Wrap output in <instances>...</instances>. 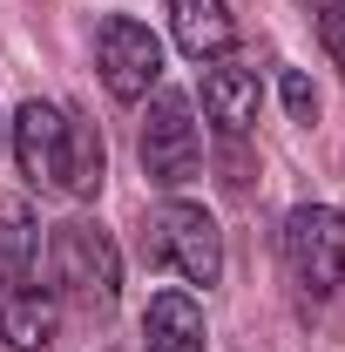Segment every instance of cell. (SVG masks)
<instances>
[{
	"label": "cell",
	"instance_id": "cell-5",
	"mask_svg": "<svg viewBox=\"0 0 345 352\" xmlns=\"http://www.w3.org/2000/svg\"><path fill=\"white\" fill-rule=\"evenodd\" d=\"M95 68H102V88L115 102H142L163 82V41L142 21H129V14H109L95 28Z\"/></svg>",
	"mask_w": 345,
	"mask_h": 352
},
{
	"label": "cell",
	"instance_id": "cell-1",
	"mask_svg": "<svg viewBox=\"0 0 345 352\" xmlns=\"http://www.w3.org/2000/svg\"><path fill=\"white\" fill-rule=\"evenodd\" d=\"M142 258L210 292L216 278H223V230H216V217L203 210V204H183V197H170L156 217L142 223Z\"/></svg>",
	"mask_w": 345,
	"mask_h": 352
},
{
	"label": "cell",
	"instance_id": "cell-4",
	"mask_svg": "<svg viewBox=\"0 0 345 352\" xmlns=\"http://www.w3.org/2000/svg\"><path fill=\"white\" fill-rule=\"evenodd\" d=\"M285 271L304 298H332L345 285V217L332 204H298L285 217Z\"/></svg>",
	"mask_w": 345,
	"mask_h": 352
},
{
	"label": "cell",
	"instance_id": "cell-12",
	"mask_svg": "<svg viewBox=\"0 0 345 352\" xmlns=\"http://www.w3.org/2000/svg\"><path fill=\"white\" fill-rule=\"evenodd\" d=\"M102 176H109V149H102L95 122L68 116V183H61V190H68V197H95Z\"/></svg>",
	"mask_w": 345,
	"mask_h": 352
},
{
	"label": "cell",
	"instance_id": "cell-3",
	"mask_svg": "<svg viewBox=\"0 0 345 352\" xmlns=\"http://www.w3.org/2000/svg\"><path fill=\"white\" fill-rule=\"evenodd\" d=\"M135 149H142V176H149L156 190H183V183H197V170H203V129H197V116H190V95L156 88Z\"/></svg>",
	"mask_w": 345,
	"mask_h": 352
},
{
	"label": "cell",
	"instance_id": "cell-2",
	"mask_svg": "<svg viewBox=\"0 0 345 352\" xmlns=\"http://www.w3.org/2000/svg\"><path fill=\"white\" fill-rule=\"evenodd\" d=\"M47 264H54V285L88 311H109L122 292V258H115V237L88 217H68L47 230Z\"/></svg>",
	"mask_w": 345,
	"mask_h": 352
},
{
	"label": "cell",
	"instance_id": "cell-11",
	"mask_svg": "<svg viewBox=\"0 0 345 352\" xmlns=\"http://www.w3.org/2000/svg\"><path fill=\"white\" fill-rule=\"evenodd\" d=\"M41 264V223L27 217V204H0V271L7 285H27Z\"/></svg>",
	"mask_w": 345,
	"mask_h": 352
},
{
	"label": "cell",
	"instance_id": "cell-9",
	"mask_svg": "<svg viewBox=\"0 0 345 352\" xmlns=\"http://www.w3.org/2000/svg\"><path fill=\"white\" fill-rule=\"evenodd\" d=\"M170 34L190 61H223L237 28H230V7L223 0H170Z\"/></svg>",
	"mask_w": 345,
	"mask_h": 352
},
{
	"label": "cell",
	"instance_id": "cell-13",
	"mask_svg": "<svg viewBox=\"0 0 345 352\" xmlns=\"http://www.w3.org/2000/svg\"><path fill=\"white\" fill-rule=\"evenodd\" d=\"M298 7H304V21L318 28V47L345 68V0H298Z\"/></svg>",
	"mask_w": 345,
	"mask_h": 352
},
{
	"label": "cell",
	"instance_id": "cell-8",
	"mask_svg": "<svg viewBox=\"0 0 345 352\" xmlns=\"http://www.w3.org/2000/svg\"><path fill=\"white\" fill-rule=\"evenodd\" d=\"M54 325H61V305H54V292H47L41 278H27V285H7V292H0V339H7L14 352L54 346Z\"/></svg>",
	"mask_w": 345,
	"mask_h": 352
},
{
	"label": "cell",
	"instance_id": "cell-6",
	"mask_svg": "<svg viewBox=\"0 0 345 352\" xmlns=\"http://www.w3.org/2000/svg\"><path fill=\"white\" fill-rule=\"evenodd\" d=\"M14 163L34 190H61L68 183V116L54 102H21L14 116Z\"/></svg>",
	"mask_w": 345,
	"mask_h": 352
},
{
	"label": "cell",
	"instance_id": "cell-14",
	"mask_svg": "<svg viewBox=\"0 0 345 352\" xmlns=\"http://www.w3.org/2000/svg\"><path fill=\"white\" fill-rule=\"evenodd\" d=\"M285 109H291V122H318V88L304 82L298 68L285 75Z\"/></svg>",
	"mask_w": 345,
	"mask_h": 352
},
{
	"label": "cell",
	"instance_id": "cell-7",
	"mask_svg": "<svg viewBox=\"0 0 345 352\" xmlns=\"http://www.w3.org/2000/svg\"><path fill=\"white\" fill-rule=\"evenodd\" d=\"M258 109H264L258 68H244V61H216V68H203V116H210L223 135H251Z\"/></svg>",
	"mask_w": 345,
	"mask_h": 352
},
{
	"label": "cell",
	"instance_id": "cell-10",
	"mask_svg": "<svg viewBox=\"0 0 345 352\" xmlns=\"http://www.w3.org/2000/svg\"><path fill=\"white\" fill-rule=\"evenodd\" d=\"M142 339L149 352H203V305L190 292H156L142 311Z\"/></svg>",
	"mask_w": 345,
	"mask_h": 352
}]
</instances>
